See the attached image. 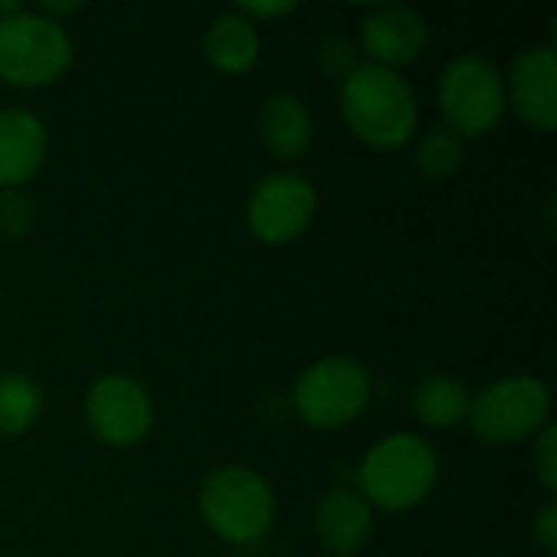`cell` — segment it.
Masks as SVG:
<instances>
[{"mask_svg": "<svg viewBox=\"0 0 557 557\" xmlns=\"http://www.w3.org/2000/svg\"><path fill=\"white\" fill-rule=\"evenodd\" d=\"M339 111L356 137L372 147H401L421 121L411 82L388 65L362 62L339 85Z\"/></svg>", "mask_w": 557, "mask_h": 557, "instance_id": "cell-1", "label": "cell"}, {"mask_svg": "<svg viewBox=\"0 0 557 557\" xmlns=\"http://www.w3.org/2000/svg\"><path fill=\"white\" fill-rule=\"evenodd\" d=\"M437 483V454L418 434H388L359 463V496L379 509L405 512L431 496Z\"/></svg>", "mask_w": 557, "mask_h": 557, "instance_id": "cell-2", "label": "cell"}, {"mask_svg": "<svg viewBox=\"0 0 557 557\" xmlns=\"http://www.w3.org/2000/svg\"><path fill=\"white\" fill-rule=\"evenodd\" d=\"M199 512L219 539L232 545H248L271 529L277 503L271 483L258 470L228 463L202 480Z\"/></svg>", "mask_w": 557, "mask_h": 557, "instance_id": "cell-3", "label": "cell"}, {"mask_svg": "<svg viewBox=\"0 0 557 557\" xmlns=\"http://www.w3.org/2000/svg\"><path fill=\"white\" fill-rule=\"evenodd\" d=\"M72 36L59 20L36 10H16L0 20V78L20 88H39L72 65Z\"/></svg>", "mask_w": 557, "mask_h": 557, "instance_id": "cell-4", "label": "cell"}, {"mask_svg": "<svg viewBox=\"0 0 557 557\" xmlns=\"http://www.w3.org/2000/svg\"><path fill=\"white\" fill-rule=\"evenodd\" d=\"M467 421L486 444H516L535 437L552 421V392L532 375L499 379L470 398Z\"/></svg>", "mask_w": 557, "mask_h": 557, "instance_id": "cell-5", "label": "cell"}, {"mask_svg": "<svg viewBox=\"0 0 557 557\" xmlns=\"http://www.w3.org/2000/svg\"><path fill=\"white\" fill-rule=\"evenodd\" d=\"M437 98L447 127L457 137L490 134L506 114V78L490 59L467 52L447 62Z\"/></svg>", "mask_w": 557, "mask_h": 557, "instance_id": "cell-6", "label": "cell"}, {"mask_svg": "<svg viewBox=\"0 0 557 557\" xmlns=\"http://www.w3.org/2000/svg\"><path fill=\"white\" fill-rule=\"evenodd\" d=\"M369 398L372 379L349 356L317 359L294 382V408L310 428H343L369 408Z\"/></svg>", "mask_w": 557, "mask_h": 557, "instance_id": "cell-7", "label": "cell"}, {"mask_svg": "<svg viewBox=\"0 0 557 557\" xmlns=\"http://www.w3.org/2000/svg\"><path fill=\"white\" fill-rule=\"evenodd\" d=\"M317 215V186L297 170L268 173L248 196V228L264 245H287L300 238Z\"/></svg>", "mask_w": 557, "mask_h": 557, "instance_id": "cell-8", "label": "cell"}, {"mask_svg": "<svg viewBox=\"0 0 557 557\" xmlns=\"http://www.w3.org/2000/svg\"><path fill=\"white\" fill-rule=\"evenodd\" d=\"M85 421L111 447L140 444L153 428L150 392L131 375H101L85 395Z\"/></svg>", "mask_w": 557, "mask_h": 557, "instance_id": "cell-9", "label": "cell"}, {"mask_svg": "<svg viewBox=\"0 0 557 557\" xmlns=\"http://www.w3.org/2000/svg\"><path fill=\"white\" fill-rule=\"evenodd\" d=\"M359 42L375 65H405L428 46V20L405 3L369 7L359 23Z\"/></svg>", "mask_w": 557, "mask_h": 557, "instance_id": "cell-10", "label": "cell"}, {"mask_svg": "<svg viewBox=\"0 0 557 557\" xmlns=\"http://www.w3.org/2000/svg\"><path fill=\"white\" fill-rule=\"evenodd\" d=\"M509 98L516 111L539 131L557 124V52L555 46H529L509 72Z\"/></svg>", "mask_w": 557, "mask_h": 557, "instance_id": "cell-11", "label": "cell"}, {"mask_svg": "<svg viewBox=\"0 0 557 557\" xmlns=\"http://www.w3.org/2000/svg\"><path fill=\"white\" fill-rule=\"evenodd\" d=\"M46 157V124L26 108L0 111V189L26 183Z\"/></svg>", "mask_w": 557, "mask_h": 557, "instance_id": "cell-12", "label": "cell"}, {"mask_svg": "<svg viewBox=\"0 0 557 557\" xmlns=\"http://www.w3.org/2000/svg\"><path fill=\"white\" fill-rule=\"evenodd\" d=\"M372 535V506L356 490H333L317 509V539L333 555H356Z\"/></svg>", "mask_w": 557, "mask_h": 557, "instance_id": "cell-13", "label": "cell"}, {"mask_svg": "<svg viewBox=\"0 0 557 557\" xmlns=\"http://www.w3.org/2000/svg\"><path fill=\"white\" fill-rule=\"evenodd\" d=\"M258 134L274 157L294 160L313 140V114L304 98L290 91H277L258 111Z\"/></svg>", "mask_w": 557, "mask_h": 557, "instance_id": "cell-14", "label": "cell"}, {"mask_svg": "<svg viewBox=\"0 0 557 557\" xmlns=\"http://www.w3.org/2000/svg\"><path fill=\"white\" fill-rule=\"evenodd\" d=\"M261 36L255 29V20L242 16L238 10H228L209 23L206 33V55L219 72H245L258 62Z\"/></svg>", "mask_w": 557, "mask_h": 557, "instance_id": "cell-15", "label": "cell"}, {"mask_svg": "<svg viewBox=\"0 0 557 557\" xmlns=\"http://www.w3.org/2000/svg\"><path fill=\"white\" fill-rule=\"evenodd\" d=\"M470 411V392L454 375H431L414 388V414L428 428H454L467 421Z\"/></svg>", "mask_w": 557, "mask_h": 557, "instance_id": "cell-16", "label": "cell"}, {"mask_svg": "<svg viewBox=\"0 0 557 557\" xmlns=\"http://www.w3.org/2000/svg\"><path fill=\"white\" fill-rule=\"evenodd\" d=\"M42 414V388L23 372L0 375V437L23 434Z\"/></svg>", "mask_w": 557, "mask_h": 557, "instance_id": "cell-17", "label": "cell"}, {"mask_svg": "<svg viewBox=\"0 0 557 557\" xmlns=\"http://www.w3.org/2000/svg\"><path fill=\"white\" fill-rule=\"evenodd\" d=\"M414 163L424 176L444 180L463 163V137H457L450 127H434L421 137Z\"/></svg>", "mask_w": 557, "mask_h": 557, "instance_id": "cell-18", "label": "cell"}, {"mask_svg": "<svg viewBox=\"0 0 557 557\" xmlns=\"http://www.w3.org/2000/svg\"><path fill=\"white\" fill-rule=\"evenodd\" d=\"M33 225V199L16 189H0V235L23 238Z\"/></svg>", "mask_w": 557, "mask_h": 557, "instance_id": "cell-19", "label": "cell"}, {"mask_svg": "<svg viewBox=\"0 0 557 557\" xmlns=\"http://www.w3.org/2000/svg\"><path fill=\"white\" fill-rule=\"evenodd\" d=\"M532 463H535V473H539L542 486H545L548 493H555L557 490V428L552 424V421L535 434Z\"/></svg>", "mask_w": 557, "mask_h": 557, "instance_id": "cell-20", "label": "cell"}, {"mask_svg": "<svg viewBox=\"0 0 557 557\" xmlns=\"http://www.w3.org/2000/svg\"><path fill=\"white\" fill-rule=\"evenodd\" d=\"M320 65H323L330 75H336V78L343 82V78L352 75L362 62H359V52H356V46H352L349 39L333 36V39H326V42L320 46Z\"/></svg>", "mask_w": 557, "mask_h": 557, "instance_id": "cell-21", "label": "cell"}, {"mask_svg": "<svg viewBox=\"0 0 557 557\" xmlns=\"http://www.w3.org/2000/svg\"><path fill=\"white\" fill-rule=\"evenodd\" d=\"M532 539L542 545V552H545V555H555L557 552V503L555 499H548V503L542 506V512L535 516V522H532Z\"/></svg>", "mask_w": 557, "mask_h": 557, "instance_id": "cell-22", "label": "cell"}, {"mask_svg": "<svg viewBox=\"0 0 557 557\" xmlns=\"http://www.w3.org/2000/svg\"><path fill=\"white\" fill-rule=\"evenodd\" d=\"M290 10H297V3H294V0H271V3H238V13H242V16H248V20H255V16H261V20H268V16H284V13H290Z\"/></svg>", "mask_w": 557, "mask_h": 557, "instance_id": "cell-23", "label": "cell"}]
</instances>
